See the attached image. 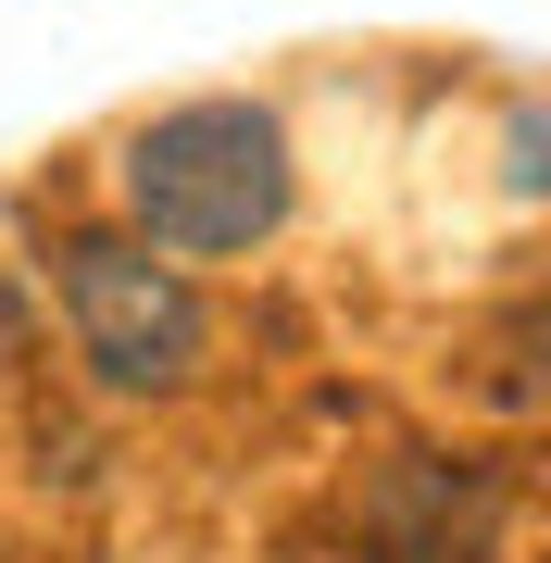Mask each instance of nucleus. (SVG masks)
I'll return each instance as SVG.
<instances>
[{
	"label": "nucleus",
	"mask_w": 551,
	"mask_h": 563,
	"mask_svg": "<svg viewBox=\"0 0 551 563\" xmlns=\"http://www.w3.org/2000/svg\"><path fill=\"white\" fill-rule=\"evenodd\" d=\"M51 313H63V351H76V376L101 401H188L213 363L201 276L139 251L125 225H63L51 239Z\"/></svg>",
	"instance_id": "2"
},
{
	"label": "nucleus",
	"mask_w": 551,
	"mask_h": 563,
	"mask_svg": "<svg viewBox=\"0 0 551 563\" xmlns=\"http://www.w3.org/2000/svg\"><path fill=\"white\" fill-rule=\"evenodd\" d=\"M514 476L476 451H388L351 488V563H502Z\"/></svg>",
	"instance_id": "3"
},
{
	"label": "nucleus",
	"mask_w": 551,
	"mask_h": 563,
	"mask_svg": "<svg viewBox=\"0 0 551 563\" xmlns=\"http://www.w3.org/2000/svg\"><path fill=\"white\" fill-rule=\"evenodd\" d=\"M301 201V163H288L276 101H239V88H201V101H164L151 125L113 139V225L164 263H251Z\"/></svg>",
	"instance_id": "1"
}]
</instances>
